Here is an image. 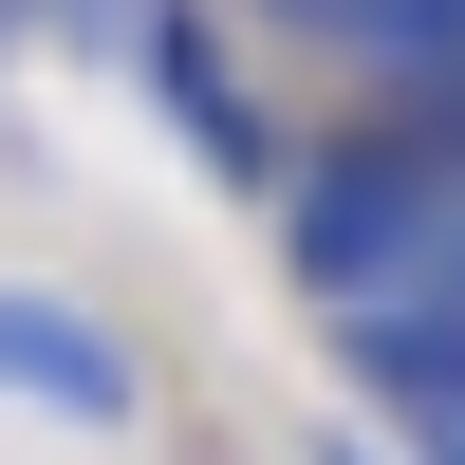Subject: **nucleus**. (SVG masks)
<instances>
[{
    "label": "nucleus",
    "mask_w": 465,
    "mask_h": 465,
    "mask_svg": "<svg viewBox=\"0 0 465 465\" xmlns=\"http://www.w3.org/2000/svg\"><path fill=\"white\" fill-rule=\"evenodd\" d=\"M447 223H465V131H447V112H410V131L335 149V168L298 186V280H317L335 317H354V298L391 280V261H429Z\"/></svg>",
    "instance_id": "f257e3e1"
},
{
    "label": "nucleus",
    "mask_w": 465,
    "mask_h": 465,
    "mask_svg": "<svg viewBox=\"0 0 465 465\" xmlns=\"http://www.w3.org/2000/svg\"><path fill=\"white\" fill-rule=\"evenodd\" d=\"M354 354L391 372L410 410H429V391H465V223H447L429 261H391V280L354 298Z\"/></svg>",
    "instance_id": "f03ea898"
},
{
    "label": "nucleus",
    "mask_w": 465,
    "mask_h": 465,
    "mask_svg": "<svg viewBox=\"0 0 465 465\" xmlns=\"http://www.w3.org/2000/svg\"><path fill=\"white\" fill-rule=\"evenodd\" d=\"M0 372H19V391H56L74 429H131V354H112L94 317H56V298H0Z\"/></svg>",
    "instance_id": "7ed1b4c3"
},
{
    "label": "nucleus",
    "mask_w": 465,
    "mask_h": 465,
    "mask_svg": "<svg viewBox=\"0 0 465 465\" xmlns=\"http://www.w3.org/2000/svg\"><path fill=\"white\" fill-rule=\"evenodd\" d=\"M168 131L205 149V168H261V112L223 94V56H205V37H168Z\"/></svg>",
    "instance_id": "20e7f679"
},
{
    "label": "nucleus",
    "mask_w": 465,
    "mask_h": 465,
    "mask_svg": "<svg viewBox=\"0 0 465 465\" xmlns=\"http://www.w3.org/2000/svg\"><path fill=\"white\" fill-rule=\"evenodd\" d=\"M317 465H354V447H317Z\"/></svg>",
    "instance_id": "39448f33"
}]
</instances>
